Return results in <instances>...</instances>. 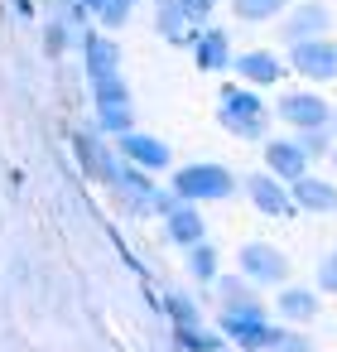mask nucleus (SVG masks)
<instances>
[{"label":"nucleus","instance_id":"f257e3e1","mask_svg":"<svg viewBox=\"0 0 337 352\" xmlns=\"http://www.w3.org/2000/svg\"><path fill=\"white\" fill-rule=\"evenodd\" d=\"M231 188H236V179H231L222 164H188V169H178V179H174V193H178L183 203L231 198Z\"/></svg>","mask_w":337,"mask_h":352},{"label":"nucleus","instance_id":"f03ea898","mask_svg":"<svg viewBox=\"0 0 337 352\" xmlns=\"http://www.w3.org/2000/svg\"><path fill=\"white\" fill-rule=\"evenodd\" d=\"M222 126L231 131V135H260V121H265V107H260V97H251V92H236V87H226L222 92Z\"/></svg>","mask_w":337,"mask_h":352},{"label":"nucleus","instance_id":"7ed1b4c3","mask_svg":"<svg viewBox=\"0 0 337 352\" xmlns=\"http://www.w3.org/2000/svg\"><path fill=\"white\" fill-rule=\"evenodd\" d=\"M294 68H299L303 78H318V82L337 78V44H323V39L294 44Z\"/></svg>","mask_w":337,"mask_h":352},{"label":"nucleus","instance_id":"20e7f679","mask_svg":"<svg viewBox=\"0 0 337 352\" xmlns=\"http://www.w3.org/2000/svg\"><path fill=\"white\" fill-rule=\"evenodd\" d=\"M279 116H284L289 126L323 131V126H327V102H323V97H313V92H289V97L279 102Z\"/></svg>","mask_w":337,"mask_h":352},{"label":"nucleus","instance_id":"39448f33","mask_svg":"<svg viewBox=\"0 0 337 352\" xmlns=\"http://www.w3.org/2000/svg\"><path fill=\"white\" fill-rule=\"evenodd\" d=\"M241 270L251 275V280H265V285H279L284 275H289V261L275 251V246H260V241H251L246 251H241Z\"/></svg>","mask_w":337,"mask_h":352},{"label":"nucleus","instance_id":"423d86ee","mask_svg":"<svg viewBox=\"0 0 337 352\" xmlns=\"http://www.w3.org/2000/svg\"><path fill=\"white\" fill-rule=\"evenodd\" d=\"M222 328L231 333V342H236V347H251V352H260V347H275V342H279V333H275V328H265V323H260V314H226V318H222Z\"/></svg>","mask_w":337,"mask_h":352},{"label":"nucleus","instance_id":"0eeeda50","mask_svg":"<svg viewBox=\"0 0 337 352\" xmlns=\"http://www.w3.org/2000/svg\"><path fill=\"white\" fill-rule=\"evenodd\" d=\"M303 160H308V150H303V145H289V140H265V164H270L279 179H303Z\"/></svg>","mask_w":337,"mask_h":352},{"label":"nucleus","instance_id":"6e6552de","mask_svg":"<svg viewBox=\"0 0 337 352\" xmlns=\"http://www.w3.org/2000/svg\"><path fill=\"white\" fill-rule=\"evenodd\" d=\"M116 63H121L116 44H111V39H102V34H87V73H92V82L116 78Z\"/></svg>","mask_w":337,"mask_h":352},{"label":"nucleus","instance_id":"1a4fd4ad","mask_svg":"<svg viewBox=\"0 0 337 352\" xmlns=\"http://www.w3.org/2000/svg\"><path fill=\"white\" fill-rule=\"evenodd\" d=\"M121 155L135 160V164H145V169H164L169 164V145H159L150 135H121Z\"/></svg>","mask_w":337,"mask_h":352},{"label":"nucleus","instance_id":"9d476101","mask_svg":"<svg viewBox=\"0 0 337 352\" xmlns=\"http://www.w3.org/2000/svg\"><path fill=\"white\" fill-rule=\"evenodd\" d=\"M294 203L308 208V212H332L337 208V188H327L323 179H294Z\"/></svg>","mask_w":337,"mask_h":352},{"label":"nucleus","instance_id":"9b49d317","mask_svg":"<svg viewBox=\"0 0 337 352\" xmlns=\"http://www.w3.org/2000/svg\"><path fill=\"white\" fill-rule=\"evenodd\" d=\"M318 30H327V10H323V6H303V10L289 15L284 39H289V44H303V39H318Z\"/></svg>","mask_w":337,"mask_h":352},{"label":"nucleus","instance_id":"f8f14e48","mask_svg":"<svg viewBox=\"0 0 337 352\" xmlns=\"http://www.w3.org/2000/svg\"><path fill=\"white\" fill-rule=\"evenodd\" d=\"M246 188H251V198H255L260 212H270V217H289V212H294V203H289V198L279 193V184H270L265 174H260V179H246Z\"/></svg>","mask_w":337,"mask_h":352},{"label":"nucleus","instance_id":"ddd939ff","mask_svg":"<svg viewBox=\"0 0 337 352\" xmlns=\"http://www.w3.org/2000/svg\"><path fill=\"white\" fill-rule=\"evenodd\" d=\"M236 73H241L246 82H275L284 68H279L275 54H246V58H236Z\"/></svg>","mask_w":337,"mask_h":352},{"label":"nucleus","instance_id":"4468645a","mask_svg":"<svg viewBox=\"0 0 337 352\" xmlns=\"http://www.w3.org/2000/svg\"><path fill=\"white\" fill-rule=\"evenodd\" d=\"M169 236H174L178 246H198V241H202V217H198V208L169 212Z\"/></svg>","mask_w":337,"mask_h":352},{"label":"nucleus","instance_id":"2eb2a0df","mask_svg":"<svg viewBox=\"0 0 337 352\" xmlns=\"http://www.w3.org/2000/svg\"><path fill=\"white\" fill-rule=\"evenodd\" d=\"M198 68H207V73L226 68V34H222V30H207V34L198 39Z\"/></svg>","mask_w":337,"mask_h":352},{"label":"nucleus","instance_id":"dca6fc26","mask_svg":"<svg viewBox=\"0 0 337 352\" xmlns=\"http://www.w3.org/2000/svg\"><path fill=\"white\" fill-rule=\"evenodd\" d=\"M279 314H284V318H313V314H318V299H313L308 289H284V294H279Z\"/></svg>","mask_w":337,"mask_h":352},{"label":"nucleus","instance_id":"f3484780","mask_svg":"<svg viewBox=\"0 0 337 352\" xmlns=\"http://www.w3.org/2000/svg\"><path fill=\"white\" fill-rule=\"evenodd\" d=\"M222 309L226 314H260V304L251 299V289L246 285H231V280L222 285Z\"/></svg>","mask_w":337,"mask_h":352},{"label":"nucleus","instance_id":"a211bd4d","mask_svg":"<svg viewBox=\"0 0 337 352\" xmlns=\"http://www.w3.org/2000/svg\"><path fill=\"white\" fill-rule=\"evenodd\" d=\"M188 265H193V280H212L217 275V251L212 246H188Z\"/></svg>","mask_w":337,"mask_h":352},{"label":"nucleus","instance_id":"6ab92c4d","mask_svg":"<svg viewBox=\"0 0 337 352\" xmlns=\"http://www.w3.org/2000/svg\"><path fill=\"white\" fill-rule=\"evenodd\" d=\"M284 10V0H236V15L241 20H270Z\"/></svg>","mask_w":337,"mask_h":352},{"label":"nucleus","instance_id":"aec40b11","mask_svg":"<svg viewBox=\"0 0 337 352\" xmlns=\"http://www.w3.org/2000/svg\"><path fill=\"white\" fill-rule=\"evenodd\" d=\"M102 126L106 131H130V111H126V102H102Z\"/></svg>","mask_w":337,"mask_h":352},{"label":"nucleus","instance_id":"412c9836","mask_svg":"<svg viewBox=\"0 0 337 352\" xmlns=\"http://www.w3.org/2000/svg\"><path fill=\"white\" fill-rule=\"evenodd\" d=\"M217 6V0H178V10L188 15V25H198V20H207V10Z\"/></svg>","mask_w":337,"mask_h":352},{"label":"nucleus","instance_id":"4be33fe9","mask_svg":"<svg viewBox=\"0 0 337 352\" xmlns=\"http://www.w3.org/2000/svg\"><path fill=\"white\" fill-rule=\"evenodd\" d=\"M318 285H323V289H337V251L318 265Z\"/></svg>","mask_w":337,"mask_h":352},{"label":"nucleus","instance_id":"5701e85b","mask_svg":"<svg viewBox=\"0 0 337 352\" xmlns=\"http://www.w3.org/2000/svg\"><path fill=\"white\" fill-rule=\"evenodd\" d=\"M270 352H308V338H294V333H279V342Z\"/></svg>","mask_w":337,"mask_h":352},{"label":"nucleus","instance_id":"b1692460","mask_svg":"<svg viewBox=\"0 0 337 352\" xmlns=\"http://www.w3.org/2000/svg\"><path fill=\"white\" fill-rule=\"evenodd\" d=\"M299 145H303L308 155H318V150H327V140H323V131H308V135H303Z\"/></svg>","mask_w":337,"mask_h":352}]
</instances>
